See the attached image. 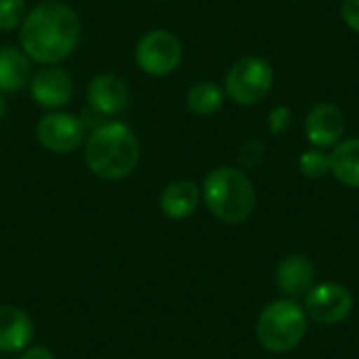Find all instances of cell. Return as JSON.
<instances>
[{
	"label": "cell",
	"mask_w": 359,
	"mask_h": 359,
	"mask_svg": "<svg viewBox=\"0 0 359 359\" xmlns=\"http://www.w3.org/2000/svg\"><path fill=\"white\" fill-rule=\"evenodd\" d=\"M276 284L286 294V299H305L307 292L316 286V267L311 259L299 252L288 255L276 271Z\"/></svg>",
	"instance_id": "12"
},
{
	"label": "cell",
	"mask_w": 359,
	"mask_h": 359,
	"mask_svg": "<svg viewBox=\"0 0 359 359\" xmlns=\"http://www.w3.org/2000/svg\"><path fill=\"white\" fill-rule=\"evenodd\" d=\"M309 318L294 299H278L269 303L257 320V339L271 353H288L297 349L307 334Z\"/></svg>",
	"instance_id": "4"
},
{
	"label": "cell",
	"mask_w": 359,
	"mask_h": 359,
	"mask_svg": "<svg viewBox=\"0 0 359 359\" xmlns=\"http://www.w3.org/2000/svg\"><path fill=\"white\" fill-rule=\"evenodd\" d=\"M288 124H290V109L284 107V105L273 107L271 114H269V130L273 135H282L288 128Z\"/></svg>",
	"instance_id": "21"
},
{
	"label": "cell",
	"mask_w": 359,
	"mask_h": 359,
	"mask_svg": "<svg viewBox=\"0 0 359 359\" xmlns=\"http://www.w3.org/2000/svg\"><path fill=\"white\" fill-rule=\"evenodd\" d=\"M34 339V322L32 318L11 305H0V351L17 353L32 345Z\"/></svg>",
	"instance_id": "13"
},
{
	"label": "cell",
	"mask_w": 359,
	"mask_h": 359,
	"mask_svg": "<svg viewBox=\"0 0 359 359\" xmlns=\"http://www.w3.org/2000/svg\"><path fill=\"white\" fill-rule=\"evenodd\" d=\"M4 111H6V103H4V99L0 97V118L4 116Z\"/></svg>",
	"instance_id": "24"
},
{
	"label": "cell",
	"mask_w": 359,
	"mask_h": 359,
	"mask_svg": "<svg viewBox=\"0 0 359 359\" xmlns=\"http://www.w3.org/2000/svg\"><path fill=\"white\" fill-rule=\"evenodd\" d=\"M27 86L32 99L48 111H57L65 107L74 97L72 76L55 65H44L38 72H34Z\"/></svg>",
	"instance_id": "9"
},
{
	"label": "cell",
	"mask_w": 359,
	"mask_h": 359,
	"mask_svg": "<svg viewBox=\"0 0 359 359\" xmlns=\"http://www.w3.org/2000/svg\"><path fill=\"white\" fill-rule=\"evenodd\" d=\"M38 143L53 154H72L84 145L86 124L82 118L67 111H48L36 124Z\"/></svg>",
	"instance_id": "7"
},
{
	"label": "cell",
	"mask_w": 359,
	"mask_h": 359,
	"mask_svg": "<svg viewBox=\"0 0 359 359\" xmlns=\"http://www.w3.org/2000/svg\"><path fill=\"white\" fill-rule=\"evenodd\" d=\"M273 86V67L263 57H244L225 74V93L238 105H255L263 101Z\"/></svg>",
	"instance_id": "5"
},
{
	"label": "cell",
	"mask_w": 359,
	"mask_h": 359,
	"mask_svg": "<svg viewBox=\"0 0 359 359\" xmlns=\"http://www.w3.org/2000/svg\"><path fill=\"white\" fill-rule=\"evenodd\" d=\"M44 2H61V0H44Z\"/></svg>",
	"instance_id": "25"
},
{
	"label": "cell",
	"mask_w": 359,
	"mask_h": 359,
	"mask_svg": "<svg viewBox=\"0 0 359 359\" xmlns=\"http://www.w3.org/2000/svg\"><path fill=\"white\" fill-rule=\"evenodd\" d=\"M181 59L183 44L168 29H149L139 38L135 46V61L147 76H168L181 65Z\"/></svg>",
	"instance_id": "6"
},
{
	"label": "cell",
	"mask_w": 359,
	"mask_h": 359,
	"mask_svg": "<svg viewBox=\"0 0 359 359\" xmlns=\"http://www.w3.org/2000/svg\"><path fill=\"white\" fill-rule=\"evenodd\" d=\"M206 208L223 223H244L257 206V191L244 170L219 166L210 170L202 185Z\"/></svg>",
	"instance_id": "3"
},
{
	"label": "cell",
	"mask_w": 359,
	"mask_h": 359,
	"mask_svg": "<svg viewBox=\"0 0 359 359\" xmlns=\"http://www.w3.org/2000/svg\"><path fill=\"white\" fill-rule=\"evenodd\" d=\"M345 128H347L345 116L332 103L316 105L305 120V135H307L309 143L320 149L337 145L343 139Z\"/></svg>",
	"instance_id": "11"
},
{
	"label": "cell",
	"mask_w": 359,
	"mask_h": 359,
	"mask_svg": "<svg viewBox=\"0 0 359 359\" xmlns=\"http://www.w3.org/2000/svg\"><path fill=\"white\" fill-rule=\"evenodd\" d=\"M32 59L21 46H0V93H15L29 84Z\"/></svg>",
	"instance_id": "15"
},
{
	"label": "cell",
	"mask_w": 359,
	"mask_h": 359,
	"mask_svg": "<svg viewBox=\"0 0 359 359\" xmlns=\"http://www.w3.org/2000/svg\"><path fill=\"white\" fill-rule=\"evenodd\" d=\"M225 90L212 80H200L187 90V107L198 116H212L223 107Z\"/></svg>",
	"instance_id": "17"
},
{
	"label": "cell",
	"mask_w": 359,
	"mask_h": 359,
	"mask_svg": "<svg viewBox=\"0 0 359 359\" xmlns=\"http://www.w3.org/2000/svg\"><path fill=\"white\" fill-rule=\"evenodd\" d=\"M263 156H265V145H263V141H259V139H250V141H246V143L240 147L238 160H240V164H242V166H246V168H255L257 164H261Z\"/></svg>",
	"instance_id": "20"
},
{
	"label": "cell",
	"mask_w": 359,
	"mask_h": 359,
	"mask_svg": "<svg viewBox=\"0 0 359 359\" xmlns=\"http://www.w3.org/2000/svg\"><path fill=\"white\" fill-rule=\"evenodd\" d=\"M299 168L307 179H322L330 172V156L320 147L307 149L299 158Z\"/></svg>",
	"instance_id": "18"
},
{
	"label": "cell",
	"mask_w": 359,
	"mask_h": 359,
	"mask_svg": "<svg viewBox=\"0 0 359 359\" xmlns=\"http://www.w3.org/2000/svg\"><path fill=\"white\" fill-rule=\"evenodd\" d=\"M341 17L353 32L359 34V0H343L341 2Z\"/></svg>",
	"instance_id": "22"
},
{
	"label": "cell",
	"mask_w": 359,
	"mask_h": 359,
	"mask_svg": "<svg viewBox=\"0 0 359 359\" xmlns=\"http://www.w3.org/2000/svg\"><path fill=\"white\" fill-rule=\"evenodd\" d=\"M305 313L322 326L345 322L353 311V294L347 286L326 282L313 286L305 297Z\"/></svg>",
	"instance_id": "8"
},
{
	"label": "cell",
	"mask_w": 359,
	"mask_h": 359,
	"mask_svg": "<svg viewBox=\"0 0 359 359\" xmlns=\"http://www.w3.org/2000/svg\"><path fill=\"white\" fill-rule=\"evenodd\" d=\"M330 172L339 183L359 187V139H347L332 149Z\"/></svg>",
	"instance_id": "16"
},
{
	"label": "cell",
	"mask_w": 359,
	"mask_h": 359,
	"mask_svg": "<svg viewBox=\"0 0 359 359\" xmlns=\"http://www.w3.org/2000/svg\"><path fill=\"white\" fill-rule=\"evenodd\" d=\"M80 36L82 23L69 4L40 2L19 27V46L34 63L57 65L76 50Z\"/></svg>",
	"instance_id": "1"
},
{
	"label": "cell",
	"mask_w": 359,
	"mask_h": 359,
	"mask_svg": "<svg viewBox=\"0 0 359 359\" xmlns=\"http://www.w3.org/2000/svg\"><path fill=\"white\" fill-rule=\"evenodd\" d=\"M202 200L200 187L189 179H179L168 183L160 194V210L164 217L181 221L191 217Z\"/></svg>",
	"instance_id": "14"
},
{
	"label": "cell",
	"mask_w": 359,
	"mask_h": 359,
	"mask_svg": "<svg viewBox=\"0 0 359 359\" xmlns=\"http://www.w3.org/2000/svg\"><path fill=\"white\" fill-rule=\"evenodd\" d=\"M141 145L135 130L118 120L101 122L84 139V162L103 181H122L135 172Z\"/></svg>",
	"instance_id": "2"
},
{
	"label": "cell",
	"mask_w": 359,
	"mask_h": 359,
	"mask_svg": "<svg viewBox=\"0 0 359 359\" xmlns=\"http://www.w3.org/2000/svg\"><path fill=\"white\" fill-rule=\"evenodd\" d=\"M27 15L25 0H0V32L19 29Z\"/></svg>",
	"instance_id": "19"
},
{
	"label": "cell",
	"mask_w": 359,
	"mask_h": 359,
	"mask_svg": "<svg viewBox=\"0 0 359 359\" xmlns=\"http://www.w3.org/2000/svg\"><path fill=\"white\" fill-rule=\"evenodd\" d=\"M19 359H55V355H53L46 347L34 345V347L23 349V355H21Z\"/></svg>",
	"instance_id": "23"
},
{
	"label": "cell",
	"mask_w": 359,
	"mask_h": 359,
	"mask_svg": "<svg viewBox=\"0 0 359 359\" xmlns=\"http://www.w3.org/2000/svg\"><path fill=\"white\" fill-rule=\"evenodd\" d=\"M88 107L99 116H120L130 103V88L116 74H99L86 88Z\"/></svg>",
	"instance_id": "10"
}]
</instances>
